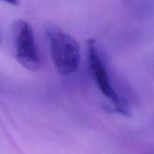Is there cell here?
<instances>
[{
  "label": "cell",
  "mask_w": 154,
  "mask_h": 154,
  "mask_svg": "<svg viewBox=\"0 0 154 154\" xmlns=\"http://www.w3.org/2000/svg\"><path fill=\"white\" fill-rule=\"evenodd\" d=\"M51 57L57 72L62 75H69L78 69L81 62V49L78 42L54 25L47 26Z\"/></svg>",
  "instance_id": "obj_1"
},
{
  "label": "cell",
  "mask_w": 154,
  "mask_h": 154,
  "mask_svg": "<svg viewBox=\"0 0 154 154\" xmlns=\"http://www.w3.org/2000/svg\"><path fill=\"white\" fill-rule=\"evenodd\" d=\"M87 57L92 75L101 93L111 102L117 112L123 115L129 114V104L126 99L119 96L112 85L106 64L94 39L87 42Z\"/></svg>",
  "instance_id": "obj_2"
},
{
  "label": "cell",
  "mask_w": 154,
  "mask_h": 154,
  "mask_svg": "<svg viewBox=\"0 0 154 154\" xmlns=\"http://www.w3.org/2000/svg\"><path fill=\"white\" fill-rule=\"evenodd\" d=\"M12 30L17 60L29 70L38 69L40 57L32 27L26 21L17 20L14 23Z\"/></svg>",
  "instance_id": "obj_3"
},
{
  "label": "cell",
  "mask_w": 154,
  "mask_h": 154,
  "mask_svg": "<svg viewBox=\"0 0 154 154\" xmlns=\"http://www.w3.org/2000/svg\"><path fill=\"white\" fill-rule=\"evenodd\" d=\"M3 1L12 5H17L19 4V0H3Z\"/></svg>",
  "instance_id": "obj_4"
}]
</instances>
